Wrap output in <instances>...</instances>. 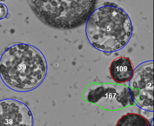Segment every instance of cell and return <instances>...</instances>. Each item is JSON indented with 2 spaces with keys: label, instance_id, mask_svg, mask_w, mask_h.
Returning a JSON list of instances; mask_svg holds the SVG:
<instances>
[{
  "label": "cell",
  "instance_id": "7",
  "mask_svg": "<svg viewBox=\"0 0 154 126\" xmlns=\"http://www.w3.org/2000/svg\"><path fill=\"white\" fill-rule=\"evenodd\" d=\"M134 73V64L127 57H118L112 61L109 66V74L112 79L120 84L129 82Z\"/></svg>",
  "mask_w": 154,
  "mask_h": 126
},
{
  "label": "cell",
  "instance_id": "2",
  "mask_svg": "<svg viewBox=\"0 0 154 126\" xmlns=\"http://www.w3.org/2000/svg\"><path fill=\"white\" fill-rule=\"evenodd\" d=\"M133 27L128 15L114 3H105L88 19L86 35L90 44L98 50L111 53L129 41Z\"/></svg>",
  "mask_w": 154,
  "mask_h": 126
},
{
  "label": "cell",
  "instance_id": "6",
  "mask_svg": "<svg viewBox=\"0 0 154 126\" xmlns=\"http://www.w3.org/2000/svg\"><path fill=\"white\" fill-rule=\"evenodd\" d=\"M0 126H33L32 112L20 100H0Z\"/></svg>",
  "mask_w": 154,
  "mask_h": 126
},
{
  "label": "cell",
  "instance_id": "9",
  "mask_svg": "<svg viewBox=\"0 0 154 126\" xmlns=\"http://www.w3.org/2000/svg\"><path fill=\"white\" fill-rule=\"evenodd\" d=\"M8 13V8L3 3H0V20L6 17Z\"/></svg>",
  "mask_w": 154,
  "mask_h": 126
},
{
  "label": "cell",
  "instance_id": "3",
  "mask_svg": "<svg viewBox=\"0 0 154 126\" xmlns=\"http://www.w3.org/2000/svg\"><path fill=\"white\" fill-rule=\"evenodd\" d=\"M33 13L46 25L72 29L87 22L94 11L95 1H29Z\"/></svg>",
  "mask_w": 154,
  "mask_h": 126
},
{
  "label": "cell",
  "instance_id": "4",
  "mask_svg": "<svg viewBox=\"0 0 154 126\" xmlns=\"http://www.w3.org/2000/svg\"><path fill=\"white\" fill-rule=\"evenodd\" d=\"M85 100L105 111H119L135 105L132 89L126 85L94 82L82 94Z\"/></svg>",
  "mask_w": 154,
  "mask_h": 126
},
{
  "label": "cell",
  "instance_id": "1",
  "mask_svg": "<svg viewBox=\"0 0 154 126\" xmlns=\"http://www.w3.org/2000/svg\"><path fill=\"white\" fill-rule=\"evenodd\" d=\"M47 70L42 53L30 45L17 43L6 47L0 57V75L8 85L25 91L42 82Z\"/></svg>",
  "mask_w": 154,
  "mask_h": 126
},
{
  "label": "cell",
  "instance_id": "8",
  "mask_svg": "<svg viewBox=\"0 0 154 126\" xmlns=\"http://www.w3.org/2000/svg\"><path fill=\"white\" fill-rule=\"evenodd\" d=\"M116 126H150L149 121L139 114L128 113L122 116Z\"/></svg>",
  "mask_w": 154,
  "mask_h": 126
},
{
  "label": "cell",
  "instance_id": "5",
  "mask_svg": "<svg viewBox=\"0 0 154 126\" xmlns=\"http://www.w3.org/2000/svg\"><path fill=\"white\" fill-rule=\"evenodd\" d=\"M129 87L134 93L135 104L153 112V63L142 64L131 79Z\"/></svg>",
  "mask_w": 154,
  "mask_h": 126
}]
</instances>
